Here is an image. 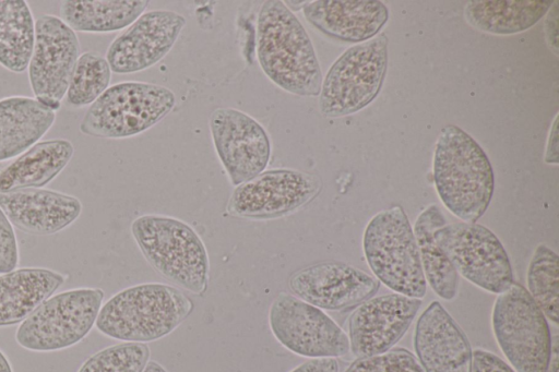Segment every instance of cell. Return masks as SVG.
Wrapping results in <instances>:
<instances>
[{
  "label": "cell",
  "mask_w": 559,
  "mask_h": 372,
  "mask_svg": "<svg viewBox=\"0 0 559 372\" xmlns=\"http://www.w3.org/2000/svg\"><path fill=\"white\" fill-rule=\"evenodd\" d=\"M186 19L170 10L141 14L109 45L106 60L111 72L130 74L159 62L174 47Z\"/></svg>",
  "instance_id": "obj_15"
},
{
  "label": "cell",
  "mask_w": 559,
  "mask_h": 372,
  "mask_svg": "<svg viewBox=\"0 0 559 372\" xmlns=\"http://www.w3.org/2000/svg\"><path fill=\"white\" fill-rule=\"evenodd\" d=\"M0 372H13L12 367L5 355L0 350Z\"/></svg>",
  "instance_id": "obj_39"
},
{
  "label": "cell",
  "mask_w": 559,
  "mask_h": 372,
  "mask_svg": "<svg viewBox=\"0 0 559 372\" xmlns=\"http://www.w3.org/2000/svg\"><path fill=\"white\" fill-rule=\"evenodd\" d=\"M558 336L555 337L551 347L550 360L546 372H559Z\"/></svg>",
  "instance_id": "obj_37"
},
{
  "label": "cell",
  "mask_w": 559,
  "mask_h": 372,
  "mask_svg": "<svg viewBox=\"0 0 559 372\" xmlns=\"http://www.w3.org/2000/svg\"><path fill=\"white\" fill-rule=\"evenodd\" d=\"M35 41V20L27 1L0 0V65L27 70Z\"/></svg>",
  "instance_id": "obj_27"
},
{
  "label": "cell",
  "mask_w": 559,
  "mask_h": 372,
  "mask_svg": "<svg viewBox=\"0 0 559 372\" xmlns=\"http://www.w3.org/2000/svg\"><path fill=\"white\" fill-rule=\"evenodd\" d=\"M143 372H168L162 364L156 361H148Z\"/></svg>",
  "instance_id": "obj_38"
},
{
  "label": "cell",
  "mask_w": 559,
  "mask_h": 372,
  "mask_svg": "<svg viewBox=\"0 0 559 372\" xmlns=\"http://www.w3.org/2000/svg\"><path fill=\"white\" fill-rule=\"evenodd\" d=\"M364 253L374 276L388 288L421 299L427 291L417 241L401 206L376 214L362 239Z\"/></svg>",
  "instance_id": "obj_5"
},
{
  "label": "cell",
  "mask_w": 559,
  "mask_h": 372,
  "mask_svg": "<svg viewBox=\"0 0 559 372\" xmlns=\"http://www.w3.org/2000/svg\"><path fill=\"white\" fill-rule=\"evenodd\" d=\"M290 372H338L335 358H313L297 365Z\"/></svg>",
  "instance_id": "obj_34"
},
{
  "label": "cell",
  "mask_w": 559,
  "mask_h": 372,
  "mask_svg": "<svg viewBox=\"0 0 559 372\" xmlns=\"http://www.w3.org/2000/svg\"><path fill=\"white\" fill-rule=\"evenodd\" d=\"M56 111L34 97L0 99V163L11 160L40 141L56 121Z\"/></svg>",
  "instance_id": "obj_22"
},
{
  "label": "cell",
  "mask_w": 559,
  "mask_h": 372,
  "mask_svg": "<svg viewBox=\"0 0 559 372\" xmlns=\"http://www.w3.org/2000/svg\"><path fill=\"white\" fill-rule=\"evenodd\" d=\"M545 21V34L550 49L558 55V2H554Z\"/></svg>",
  "instance_id": "obj_35"
},
{
  "label": "cell",
  "mask_w": 559,
  "mask_h": 372,
  "mask_svg": "<svg viewBox=\"0 0 559 372\" xmlns=\"http://www.w3.org/2000/svg\"><path fill=\"white\" fill-rule=\"evenodd\" d=\"M19 260V243L14 227L0 208V274L15 269Z\"/></svg>",
  "instance_id": "obj_32"
},
{
  "label": "cell",
  "mask_w": 559,
  "mask_h": 372,
  "mask_svg": "<svg viewBox=\"0 0 559 372\" xmlns=\"http://www.w3.org/2000/svg\"><path fill=\"white\" fill-rule=\"evenodd\" d=\"M493 336L515 372H546L552 338L546 316L526 288L513 281L492 307Z\"/></svg>",
  "instance_id": "obj_7"
},
{
  "label": "cell",
  "mask_w": 559,
  "mask_h": 372,
  "mask_svg": "<svg viewBox=\"0 0 559 372\" xmlns=\"http://www.w3.org/2000/svg\"><path fill=\"white\" fill-rule=\"evenodd\" d=\"M0 208L19 230L33 236H50L80 217L82 203L73 195L39 188L0 193Z\"/></svg>",
  "instance_id": "obj_19"
},
{
  "label": "cell",
  "mask_w": 559,
  "mask_h": 372,
  "mask_svg": "<svg viewBox=\"0 0 559 372\" xmlns=\"http://www.w3.org/2000/svg\"><path fill=\"white\" fill-rule=\"evenodd\" d=\"M554 1L475 0L464 10L466 21L475 28L496 35L524 32L535 25Z\"/></svg>",
  "instance_id": "obj_25"
},
{
  "label": "cell",
  "mask_w": 559,
  "mask_h": 372,
  "mask_svg": "<svg viewBox=\"0 0 559 372\" xmlns=\"http://www.w3.org/2000/svg\"><path fill=\"white\" fill-rule=\"evenodd\" d=\"M66 276L43 267L0 274V327L22 323L63 285Z\"/></svg>",
  "instance_id": "obj_23"
},
{
  "label": "cell",
  "mask_w": 559,
  "mask_h": 372,
  "mask_svg": "<svg viewBox=\"0 0 559 372\" xmlns=\"http://www.w3.org/2000/svg\"><path fill=\"white\" fill-rule=\"evenodd\" d=\"M344 372H424L417 358L405 348L357 358Z\"/></svg>",
  "instance_id": "obj_31"
},
{
  "label": "cell",
  "mask_w": 559,
  "mask_h": 372,
  "mask_svg": "<svg viewBox=\"0 0 559 372\" xmlns=\"http://www.w3.org/2000/svg\"><path fill=\"white\" fill-rule=\"evenodd\" d=\"M288 287L295 297L316 308L340 311L371 298L379 281L353 265L322 262L296 271Z\"/></svg>",
  "instance_id": "obj_17"
},
{
  "label": "cell",
  "mask_w": 559,
  "mask_h": 372,
  "mask_svg": "<svg viewBox=\"0 0 559 372\" xmlns=\"http://www.w3.org/2000/svg\"><path fill=\"white\" fill-rule=\"evenodd\" d=\"M269 325L277 341L295 355L336 358L349 351L347 334L323 310L281 292L269 310Z\"/></svg>",
  "instance_id": "obj_11"
},
{
  "label": "cell",
  "mask_w": 559,
  "mask_h": 372,
  "mask_svg": "<svg viewBox=\"0 0 559 372\" xmlns=\"http://www.w3.org/2000/svg\"><path fill=\"white\" fill-rule=\"evenodd\" d=\"M302 12L319 32L345 43H364L373 38L389 19L388 8L378 0L308 1Z\"/></svg>",
  "instance_id": "obj_20"
},
{
  "label": "cell",
  "mask_w": 559,
  "mask_h": 372,
  "mask_svg": "<svg viewBox=\"0 0 559 372\" xmlns=\"http://www.w3.org/2000/svg\"><path fill=\"white\" fill-rule=\"evenodd\" d=\"M175 105V94L168 87L124 81L109 86L88 106L79 129L93 137H131L158 123Z\"/></svg>",
  "instance_id": "obj_6"
},
{
  "label": "cell",
  "mask_w": 559,
  "mask_h": 372,
  "mask_svg": "<svg viewBox=\"0 0 559 372\" xmlns=\"http://www.w3.org/2000/svg\"><path fill=\"white\" fill-rule=\"evenodd\" d=\"M131 233L159 275L194 295L206 291L210 260L201 237L190 225L175 217L146 214L132 221Z\"/></svg>",
  "instance_id": "obj_4"
},
{
  "label": "cell",
  "mask_w": 559,
  "mask_h": 372,
  "mask_svg": "<svg viewBox=\"0 0 559 372\" xmlns=\"http://www.w3.org/2000/svg\"><path fill=\"white\" fill-rule=\"evenodd\" d=\"M386 64L388 37L383 33L345 50L322 79V115L348 116L369 105L382 87Z\"/></svg>",
  "instance_id": "obj_8"
},
{
  "label": "cell",
  "mask_w": 559,
  "mask_h": 372,
  "mask_svg": "<svg viewBox=\"0 0 559 372\" xmlns=\"http://www.w3.org/2000/svg\"><path fill=\"white\" fill-rule=\"evenodd\" d=\"M416 358L424 372H471L473 350L454 319L438 301L420 314L414 331Z\"/></svg>",
  "instance_id": "obj_18"
},
{
  "label": "cell",
  "mask_w": 559,
  "mask_h": 372,
  "mask_svg": "<svg viewBox=\"0 0 559 372\" xmlns=\"http://www.w3.org/2000/svg\"><path fill=\"white\" fill-rule=\"evenodd\" d=\"M111 69L105 57L85 51L72 72L64 101L72 109L91 106L108 87Z\"/></svg>",
  "instance_id": "obj_29"
},
{
  "label": "cell",
  "mask_w": 559,
  "mask_h": 372,
  "mask_svg": "<svg viewBox=\"0 0 559 372\" xmlns=\"http://www.w3.org/2000/svg\"><path fill=\"white\" fill-rule=\"evenodd\" d=\"M445 225L440 208L432 204L417 217L414 235L426 281L442 299L452 300L457 292V273L433 239V232Z\"/></svg>",
  "instance_id": "obj_26"
},
{
  "label": "cell",
  "mask_w": 559,
  "mask_h": 372,
  "mask_svg": "<svg viewBox=\"0 0 559 372\" xmlns=\"http://www.w3.org/2000/svg\"><path fill=\"white\" fill-rule=\"evenodd\" d=\"M73 154L74 146L67 139L39 141L17 157L0 163V193L47 185Z\"/></svg>",
  "instance_id": "obj_21"
},
{
  "label": "cell",
  "mask_w": 559,
  "mask_h": 372,
  "mask_svg": "<svg viewBox=\"0 0 559 372\" xmlns=\"http://www.w3.org/2000/svg\"><path fill=\"white\" fill-rule=\"evenodd\" d=\"M209 125L217 157L233 185L265 170L271 158V141L253 117L235 108H217L211 113Z\"/></svg>",
  "instance_id": "obj_14"
},
{
  "label": "cell",
  "mask_w": 559,
  "mask_h": 372,
  "mask_svg": "<svg viewBox=\"0 0 559 372\" xmlns=\"http://www.w3.org/2000/svg\"><path fill=\"white\" fill-rule=\"evenodd\" d=\"M420 305L421 299L396 292L361 302L348 319L353 355L368 357L393 348L409 328Z\"/></svg>",
  "instance_id": "obj_16"
},
{
  "label": "cell",
  "mask_w": 559,
  "mask_h": 372,
  "mask_svg": "<svg viewBox=\"0 0 559 372\" xmlns=\"http://www.w3.org/2000/svg\"><path fill=\"white\" fill-rule=\"evenodd\" d=\"M178 288L145 283L124 288L100 308L95 325L107 337L145 344L174 332L193 311Z\"/></svg>",
  "instance_id": "obj_3"
},
{
  "label": "cell",
  "mask_w": 559,
  "mask_h": 372,
  "mask_svg": "<svg viewBox=\"0 0 559 372\" xmlns=\"http://www.w3.org/2000/svg\"><path fill=\"white\" fill-rule=\"evenodd\" d=\"M80 48L76 33L60 16L43 14L35 21L28 82L34 98L56 112L64 99Z\"/></svg>",
  "instance_id": "obj_12"
},
{
  "label": "cell",
  "mask_w": 559,
  "mask_h": 372,
  "mask_svg": "<svg viewBox=\"0 0 559 372\" xmlns=\"http://www.w3.org/2000/svg\"><path fill=\"white\" fill-rule=\"evenodd\" d=\"M257 57L276 86L298 96H319L322 73L312 41L281 0L263 2L257 24Z\"/></svg>",
  "instance_id": "obj_1"
},
{
  "label": "cell",
  "mask_w": 559,
  "mask_h": 372,
  "mask_svg": "<svg viewBox=\"0 0 559 372\" xmlns=\"http://www.w3.org/2000/svg\"><path fill=\"white\" fill-rule=\"evenodd\" d=\"M545 161L547 164H558V115L556 116L549 132Z\"/></svg>",
  "instance_id": "obj_36"
},
{
  "label": "cell",
  "mask_w": 559,
  "mask_h": 372,
  "mask_svg": "<svg viewBox=\"0 0 559 372\" xmlns=\"http://www.w3.org/2000/svg\"><path fill=\"white\" fill-rule=\"evenodd\" d=\"M527 291L546 317L559 321V259L546 244H539L528 264Z\"/></svg>",
  "instance_id": "obj_28"
},
{
  "label": "cell",
  "mask_w": 559,
  "mask_h": 372,
  "mask_svg": "<svg viewBox=\"0 0 559 372\" xmlns=\"http://www.w3.org/2000/svg\"><path fill=\"white\" fill-rule=\"evenodd\" d=\"M148 358L146 344L121 343L92 355L78 372H143Z\"/></svg>",
  "instance_id": "obj_30"
},
{
  "label": "cell",
  "mask_w": 559,
  "mask_h": 372,
  "mask_svg": "<svg viewBox=\"0 0 559 372\" xmlns=\"http://www.w3.org/2000/svg\"><path fill=\"white\" fill-rule=\"evenodd\" d=\"M320 191L317 176L290 168L264 170L237 185L227 211L247 219L278 218L305 206Z\"/></svg>",
  "instance_id": "obj_13"
},
{
  "label": "cell",
  "mask_w": 559,
  "mask_h": 372,
  "mask_svg": "<svg viewBox=\"0 0 559 372\" xmlns=\"http://www.w3.org/2000/svg\"><path fill=\"white\" fill-rule=\"evenodd\" d=\"M104 296L100 288L87 287L52 295L21 323L16 343L40 352L74 346L95 325Z\"/></svg>",
  "instance_id": "obj_9"
},
{
  "label": "cell",
  "mask_w": 559,
  "mask_h": 372,
  "mask_svg": "<svg viewBox=\"0 0 559 372\" xmlns=\"http://www.w3.org/2000/svg\"><path fill=\"white\" fill-rule=\"evenodd\" d=\"M433 181L443 205L465 223L487 211L493 194V171L480 145L456 125L442 129L433 155Z\"/></svg>",
  "instance_id": "obj_2"
},
{
  "label": "cell",
  "mask_w": 559,
  "mask_h": 372,
  "mask_svg": "<svg viewBox=\"0 0 559 372\" xmlns=\"http://www.w3.org/2000/svg\"><path fill=\"white\" fill-rule=\"evenodd\" d=\"M471 372H515L510 364L497 355L477 348L473 351Z\"/></svg>",
  "instance_id": "obj_33"
},
{
  "label": "cell",
  "mask_w": 559,
  "mask_h": 372,
  "mask_svg": "<svg viewBox=\"0 0 559 372\" xmlns=\"http://www.w3.org/2000/svg\"><path fill=\"white\" fill-rule=\"evenodd\" d=\"M433 239L455 272L475 286L501 293L514 281L507 251L487 227L475 223L445 224Z\"/></svg>",
  "instance_id": "obj_10"
},
{
  "label": "cell",
  "mask_w": 559,
  "mask_h": 372,
  "mask_svg": "<svg viewBox=\"0 0 559 372\" xmlns=\"http://www.w3.org/2000/svg\"><path fill=\"white\" fill-rule=\"evenodd\" d=\"M147 4V0H66L59 12L75 33L103 34L127 28Z\"/></svg>",
  "instance_id": "obj_24"
}]
</instances>
